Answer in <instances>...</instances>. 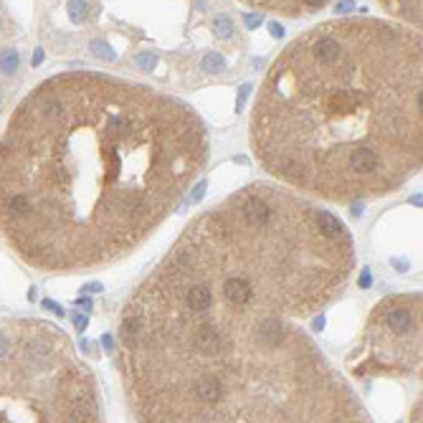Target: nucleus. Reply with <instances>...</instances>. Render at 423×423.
Returning a JSON list of instances; mask_svg holds the SVG:
<instances>
[{"label": "nucleus", "instance_id": "nucleus-20", "mask_svg": "<svg viewBox=\"0 0 423 423\" xmlns=\"http://www.w3.org/2000/svg\"><path fill=\"white\" fill-rule=\"evenodd\" d=\"M41 61H43V51H36V56H33V61H31V63H33V66H38Z\"/></svg>", "mask_w": 423, "mask_h": 423}, {"label": "nucleus", "instance_id": "nucleus-13", "mask_svg": "<svg viewBox=\"0 0 423 423\" xmlns=\"http://www.w3.org/2000/svg\"><path fill=\"white\" fill-rule=\"evenodd\" d=\"M249 92H251V86H243V89H241V94H238V102H236V109H241V106H243V102H246Z\"/></svg>", "mask_w": 423, "mask_h": 423}, {"label": "nucleus", "instance_id": "nucleus-14", "mask_svg": "<svg viewBox=\"0 0 423 423\" xmlns=\"http://www.w3.org/2000/svg\"><path fill=\"white\" fill-rule=\"evenodd\" d=\"M74 324H76V329L81 332V329L86 327V317H84V315H79V312H74Z\"/></svg>", "mask_w": 423, "mask_h": 423}, {"label": "nucleus", "instance_id": "nucleus-1", "mask_svg": "<svg viewBox=\"0 0 423 423\" xmlns=\"http://www.w3.org/2000/svg\"><path fill=\"white\" fill-rule=\"evenodd\" d=\"M195 109L71 71L41 81L0 135V233L49 274L106 266L158 231L208 162Z\"/></svg>", "mask_w": 423, "mask_h": 423}, {"label": "nucleus", "instance_id": "nucleus-21", "mask_svg": "<svg viewBox=\"0 0 423 423\" xmlns=\"http://www.w3.org/2000/svg\"><path fill=\"white\" fill-rule=\"evenodd\" d=\"M246 20H249V26H259V23H261V18H259V15H256V18H254V15H249Z\"/></svg>", "mask_w": 423, "mask_h": 423}, {"label": "nucleus", "instance_id": "nucleus-23", "mask_svg": "<svg viewBox=\"0 0 423 423\" xmlns=\"http://www.w3.org/2000/svg\"><path fill=\"white\" fill-rule=\"evenodd\" d=\"M413 423H421V406H418L416 413H413Z\"/></svg>", "mask_w": 423, "mask_h": 423}, {"label": "nucleus", "instance_id": "nucleus-12", "mask_svg": "<svg viewBox=\"0 0 423 423\" xmlns=\"http://www.w3.org/2000/svg\"><path fill=\"white\" fill-rule=\"evenodd\" d=\"M137 63L142 66V69H155V56L152 53H140L137 56Z\"/></svg>", "mask_w": 423, "mask_h": 423}, {"label": "nucleus", "instance_id": "nucleus-9", "mask_svg": "<svg viewBox=\"0 0 423 423\" xmlns=\"http://www.w3.org/2000/svg\"><path fill=\"white\" fill-rule=\"evenodd\" d=\"M213 28H215V36L218 38H231V33H233V20L228 15H215Z\"/></svg>", "mask_w": 423, "mask_h": 423}, {"label": "nucleus", "instance_id": "nucleus-16", "mask_svg": "<svg viewBox=\"0 0 423 423\" xmlns=\"http://www.w3.org/2000/svg\"><path fill=\"white\" fill-rule=\"evenodd\" d=\"M43 307H46V309H53L56 315H61V307H58V304H53L51 299H46V302H43Z\"/></svg>", "mask_w": 423, "mask_h": 423}, {"label": "nucleus", "instance_id": "nucleus-18", "mask_svg": "<svg viewBox=\"0 0 423 423\" xmlns=\"http://www.w3.org/2000/svg\"><path fill=\"white\" fill-rule=\"evenodd\" d=\"M104 347H106L109 352H112V350H114V342H112V335H104Z\"/></svg>", "mask_w": 423, "mask_h": 423}, {"label": "nucleus", "instance_id": "nucleus-5", "mask_svg": "<svg viewBox=\"0 0 423 423\" xmlns=\"http://www.w3.org/2000/svg\"><path fill=\"white\" fill-rule=\"evenodd\" d=\"M370 355L358 370L413 372L421 365V294L388 297L372 312Z\"/></svg>", "mask_w": 423, "mask_h": 423}, {"label": "nucleus", "instance_id": "nucleus-10", "mask_svg": "<svg viewBox=\"0 0 423 423\" xmlns=\"http://www.w3.org/2000/svg\"><path fill=\"white\" fill-rule=\"evenodd\" d=\"M203 69L211 71V74H213V71H223V69H226V61H223V56H220V53L213 51V53H208V56L203 58Z\"/></svg>", "mask_w": 423, "mask_h": 423}, {"label": "nucleus", "instance_id": "nucleus-24", "mask_svg": "<svg viewBox=\"0 0 423 423\" xmlns=\"http://www.w3.org/2000/svg\"><path fill=\"white\" fill-rule=\"evenodd\" d=\"M0 99H3V92H0Z\"/></svg>", "mask_w": 423, "mask_h": 423}, {"label": "nucleus", "instance_id": "nucleus-6", "mask_svg": "<svg viewBox=\"0 0 423 423\" xmlns=\"http://www.w3.org/2000/svg\"><path fill=\"white\" fill-rule=\"evenodd\" d=\"M243 3L259 10H271L284 18H299L319 10L322 5H327V0H243Z\"/></svg>", "mask_w": 423, "mask_h": 423}, {"label": "nucleus", "instance_id": "nucleus-11", "mask_svg": "<svg viewBox=\"0 0 423 423\" xmlns=\"http://www.w3.org/2000/svg\"><path fill=\"white\" fill-rule=\"evenodd\" d=\"M69 15H71V20L81 23V20L86 18V3H81V0H71V5H69Z\"/></svg>", "mask_w": 423, "mask_h": 423}, {"label": "nucleus", "instance_id": "nucleus-2", "mask_svg": "<svg viewBox=\"0 0 423 423\" xmlns=\"http://www.w3.org/2000/svg\"><path fill=\"white\" fill-rule=\"evenodd\" d=\"M119 368L140 423H372L307 332L198 220L132 292Z\"/></svg>", "mask_w": 423, "mask_h": 423}, {"label": "nucleus", "instance_id": "nucleus-19", "mask_svg": "<svg viewBox=\"0 0 423 423\" xmlns=\"http://www.w3.org/2000/svg\"><path fill=\"white\" fill-rule=\"evenodd\" d=\"M269 28H271V36H276V38H279V36H281V33H284V31H281V26H279V23H271V26H269Z\"/></svg>", "mask_w": 423, "mask_h": 423}, {"label": "nucleus", "instance_id": "nucleus-3", "mask_svg": "<svg viewBox=\"0 0 423 423\" xmlns=\"http://www.w3.org/2000/svg\"><path fill=\"white\" fill-rule=\"evenodd\" d=\"M421 31L335 18L304 31L266 71L251 112L259 165L329 203L383 198L423 162Z\"/></svg>", "mask_w": 423, "mask_h": 423}, {"label": "nucleus", "instance_id": "nucleus-22", "mask_svg": "<svg viewBox=\"0 0 423 423\" xmlns=\"http://www.w3.org/2000/svg\"><path fill=\"white\" fill-rule=\"evenodd\" d=\"M322 327H324V319L317 317V319H315V329H322Z\"/></svg>", "mask_w": 423, "mask_h": 423}, {"label": "nucleus", "instance_id": "nucleus-4", "mask_svg": "<svg viewBox=\"0 0 423 423\" xmlns=\"http://www.w3.org/2000/svg\"><path fill=\"white\" fill-rule=\"evenodd\" d=\"M0 355V423H102L97 385L58 327L13 322Z\"/></svg>", "mask_w": 423, "mask_h": 423}, {"label": "nucleus", "instance_id": "nucleus-7", "mask_svg": "<svg viewBox=\"0 0 423 423\" xmlns=\"http://www.w3.org/2000/svg\"><path fill=\"white\" fill-rule=\"evenodd\" d=\"M380 5L390 15L406 20L411 28L421 31V0H380Z\"/></svg>", "mask_w": 423, "mask_h": 423}, {"label": "nucleus", "instance_id": "nucleus-17", "mask_svg": "<svg viewBox=\"0 0 423 423\" xmlns=\"http://www.w3.org/2000/svg\"><path fill=\"white\" fill-rule=\"evenodd\" d=\"M81 292H84V294H86V292H102V286H99V284H86Z\"/></svg>", "mask_w": 423, "mask_h": 423}, {"label": "nucleus", "instance_id": "nucleus-8", "mask_svg": "<svg viewBox=\"0 0 423 423\" xmlns=\"http://www.w3.org/2000/svg\"><path fill=\"white\" fill-rule=\"evenodd\" d=\"M18 51L15 49H5L3 53H0V71H3L5 76H10V74H15L18 71Z\"/></svg>", "mask_w": 423, "mask_h": 423}, {"label": "nucleus", "instance_id": "nucleus-15", "mask_svg": "<svg viewBox=\"0 0 423 423\" xmlns=\"http://www.w3.org/2000/svg\"><path fill=\"white\" fill-rule=\"evenodd\" d=\"M352 8V0H340V3L335 5V10H340V13H345V10H350Z\"/></svg>", "mask_w": 423, "mask_h": 423}]
</instances>
